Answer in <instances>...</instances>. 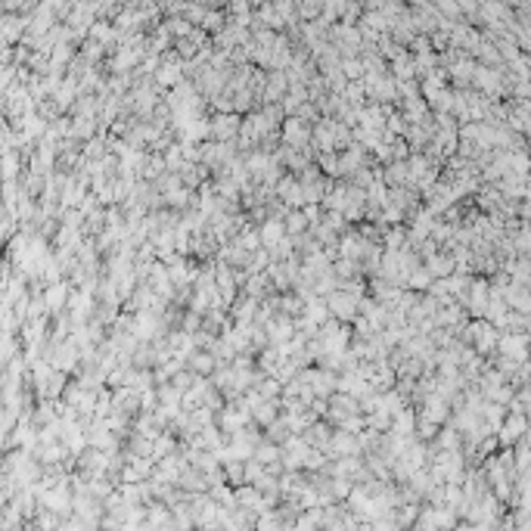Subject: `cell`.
<instances>
[{
  "label": "cell",
  "mask_w": 531,
  "mask_h": 531,
  "mask_svg": "<svg viewBox=\"0 0 531 531\" xmlns=\"http://www.w3.org/2000/svg\"><path fill=\"white\" fill-rule=\"evenodd\" d=\"M326 311H330V317H336L339 323H351V317L357 314V296H351L345 289H332L326 296Z\"/></svg>",
  "instance_id": "obj_1"
},
{
  "label": "cell",
  "mask_w": 531,
  "mask_h": 531,
  "mask_svg": "<svg viewBox=\"0 0 531 531\" xmlns=\"http://www.w3.org/2000/svg\"><path fill=\"white\" fill-rule=\"evenodd\" d=\"M345 454H361V445H357L354 432L336 429L330 435V445H326V457H345Z\"/></svg>",
  "instance_id": "obj_2"
},
{
  "label": "cell",
  "mask_w": 531,
  "mask_h": 531,
  "mask_svg": "<svg viewBox=\"0 0 531 531\" xmlns=\"http://www.w3.org/2000/svg\"><path fill=\"white\" fill-rule=\"evenodd\" d=\"M423 416H429L432 423H438V426H445L447 420H451V404L445 401V398H438L435 391L432 395H426L423 398V410H420Z\"/></svg>",
  "instance_id": "obj_3"
},
{
  "label": "cell",
  "mask_w": 531,
  "mask_h": 531,
  "mask_svg": "<svg viewBox=\"0 0 531 531\" xmlns=\"http://www.w3.org/2000/svg\"><path fill=\"white\" fill-rule=\"evenodd\" d=\"M186 367L196 373V376H211V370L218 367V361H215V354H211L208 348H196L190 357H186Z\"/></svg>",
  "instance_id": "obj_4"
},
{
  "label": "cell",
  "mask_w": 531,
  "mask_h": 531,
  "mask_svg": "<svg viewBox=\"0 0 531 531\" xmlns=\"http://www.w3.org/2000/svg\"><path fill=\"white\" fill-rule=\"evenodd\" d=\"M286 236V230H283V220L280 218H267L264 224L258 227V240H261V246L264 249H271L274 242H280Z\"/></svg>",
  "instance_id": "obj_5"
},
{
  "label": "cell",
  "mask_w": 531,
  "mask_h": 531,
  "mask_svg": "<svg viewBox=\"0 0 531 531\" xmlns=\"http://www.w3.org/2000/svg\"><path fill=\"white\" fill-rule=\"evenodd\" d=\"M211 128V137H215V140H236V118H215V125H208Z\"/></svg>",
  "instance_id": "obj_6"
},
{
  "label": "cell",
  "mask_w": 531,
  "mask_h": 531,
  "mask_svg": "<svg viewBox=\"0 0 531 531\" xmlns=\"http://www.w3.org/2000/svg\"><path fill=\"white\" fill-rule=\"evenodd\" d=\"M311 143H314L320 152H332V150H336V134L330 130V125H320V128H317L314 134H311Z\"/></svg>",
  "instance_id": "obj_7"
},
{
  "label": "cell",
  "mask_w": 531,
  "mask_h": 531,
  "mask_svg": "<svg viewBox=\"0 0 531 531\" xmlns=\"http://www.w3.org/2000/svg\"><path fill=\"white\" fill-rule=\"evenodd\" d=\"M317 168H320L323 174L339 177V174H342V168H339V152H336V150H332V152H320V159H317Z\"/></svg>",
  "instance_id": "obj_8"
}]
</instances>
